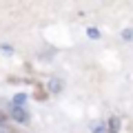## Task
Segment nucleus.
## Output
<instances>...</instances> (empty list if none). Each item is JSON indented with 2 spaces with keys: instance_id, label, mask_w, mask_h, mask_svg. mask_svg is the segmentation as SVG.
<instances>
[{
  "instance_id": "obj_5",
  "label": "nucleus",
  "mask_w": 133,
  "mask_h": 133,
  "mask_svg": "<svg viewBox=\"0 0 133 133\" xmlns=\"http://www.w3.org/2000/svg\"><path fill=\"white\" fill-rule=\"evenodd\" d=\"M87 36H89V38H95V40H98V38H100V31L91 27V29H87Z\"/></svg>"
},
{
  "instance_id": "obj_4",
  "label": "nucleus",
  "mask_w": 133,
  "mask_h": 133,
  "mask_svg": "<svg viewBox=\"0 0 133 133\" xmlns=\"http://www.w3.org/2000/svg\"><path fill=\"white\" fill-rule=\"evenodd\" d=\"M60 89H62V84H60L58 80H51V82H49V91H51V93H58Z\"/></svg>"
},
{
  "instance_id": "obj_1",
  "label": "nucleus",
  "mask_w": 133,
  "mask_h": 133,
  "mask_svg": "<svg viewBox=\"0 0 133 133\" xmlns=\"http://www.w3.org/2000/svg\"><path fill=\"white\" fill-rule=\"evenodd\" d=\"M11 118L16 120V122H20V124H27L29 122V113L24 111V107H11Z\"/></svg>"
},
{
  "instance_id": "obj_7",
  "label": "nucleus",
  "mask_w": 133,
  "mask_h": 133,
  "mask_svg": "<svg viewBox=\"0 0 133 133\" xmlns=\"http://www.w3.org/2000/svg\"><path fill=\"white\" fill-rule=\"evenodd\" d=\"M0 51L5 53V56H11V53H14V49H11V47H7V44H2V47H0Z\"/></svg>"
},
{
  "instance_id": "obj_8",
  "label": "nucleus",
  "mask_w": 133,
  "mask_h": 133,
  "mask_svg": "<svg viewBox=\"0 0 133 133\" xmlns=\"http://www.w3.org/2000/svg\"><path fill=\"white\" fill-rule=\"evenodd\" d=\"M0 133H11V131H9V127H7V124L0 122Z\"/></svg>"
},
{
  "instance_id": "obj_6",
  "label": "nucleus",
  "mask_w": 133,
  "mask_h": 133,
  "mask_svg": "<svg viewBox=\"0 0 133 133\" xmlns=\"http://www.w3.org/2000/svg\"><path fill=\"white\" fill-rule=\"evenodd\" d=\"M122 38L124 40H133V31H131V29H124V31H122Z\"/></svg>"
},
{
  "instance_id": "obj_2",
  "label": "nucleus",
  "mask_w": 133,
  "mask_h": 133,
  "mask_svg": "<svg viewBox=\"0 0 133 133\" xmlns=\"http://www.w3.org/2000/svg\"><path fill=\"white\" fill-rule=\"evenodd\" d=\"M109 131H111V133H118V131H120V120H118V118H111V120H109Z\"/></svg>"
},
{
  "instance_id": "obj_3",
  "label": "nucleus",
  "mask_w": 133,
  "mask_h": 133,
  "mask_svg": "<svg viewBox=\"0 0 133 133\" xmlns=\"http://www.w3.org/2000/svg\"><path fill=\"white\" fill-rule=\"evenodd\" d=\"M22 102H27V93H16L14 104H16V107H22Z\"/></svg>"
}]
</instances>
